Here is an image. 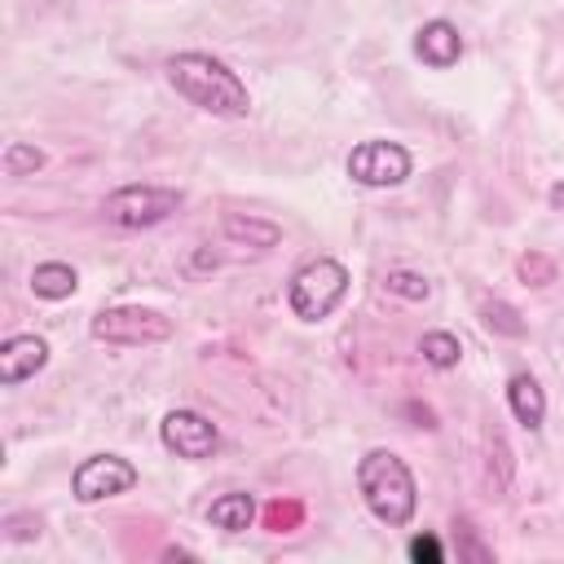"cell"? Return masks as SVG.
Masks as SVG:
<instances>
[{"label":"cell","instance_id":"cell-1","mask_svg":"<svg viewBox=\"0 0 564 564\" xmlns=\"http://www.w3.org/2000/svg\"><path fill=\"white\" fill-rule=\"evenodd\" d=\"M167 84L198 110L216 119H242L251 110L247 84L212 53H176L167 57Z\"/></svg>","mask_w":564,"mask_h":564},{"label":"cell","instance_id":"cell-11","mask_svg":"<svg viewBox=\"0 0 564 564\" xmlns=\"http://www.w3.org/2000/svg\"><path fill=\"white\" fill-rule=\"evenodd\" d=\"M507 405H511L516 423H524L529 432H538L542 419H546V397H542V388H538L533 375H511V383H507Z\"/></svg>","mask_w":564,"mask_h":564},{"label":"cell","instance_id":"cell-9","mask_svg":"<svg viewBox=\"0 0 564 564\" xmlns=\"http://www.w3.org/2000/svg\"><path fill=\"white\" fill-rule=\"evenodd\" d=\"M48 366V344L40 335H9L0 344V383L4 388H18L26 383L31 375H40Z\"/></svg>","mask_w":564,"mask_h":564},{"label":"cell","instance_id":"cell-21","mask_svg":"<svg viewBox=\"0 0 564 564\" xmlns=\"http://www.w3.org/2000/svg\"><path fill=\"white\" fill-rule=\"evenodd\" d=\"M551 203H555V207H564V185H555V189H551Z\"/></svg>","mask_w":564,"mask_h":564},{"label":"cell","instance_id":"cell-17","mask_svg":"<svg viewBox=\"0 0 564 564\" xmlns=\"http://www.w3.org/2000/svg\"><path fill=\"white\" fill-rule=\"evenodd\" d=\"M480 317H485L489 330H498V335H507V339H520V335H524V322H520V313H516L507 300H485Z\"/></svg>","mask_w":564,"mask_h":564},{"label":"cell","instance_id":"cell-18","mask_svg":"<svg viewBox=\"0 0 564 564\" xmlns=\"http://www.w3.org/2000/svg\"><path fill=\"white\" fill-rule=\"evenodd\" d=\"M383 286L392 291V295H401V300H427V278H419V273H405V269H397V273H388L383 278Z\"/></svg>","mask_w":564,"mask_h":564},{"label":"cell","instance_id":"cell-20","mask_svg":"<svg viewBox=\"0 0 564 564\" xmlns=\"http://www.w3.org/2000/svg\"><path fill=\"white\" fill-rule=\"evenodd\" d=\"M410 560H427V564H441L445 560V551H441V542L432 538V533H419V538H410Z\"/></svg>","mask_w":564,"mask_h":564},{"label":"cell","instance_id":"cell-13","mask_svg":"<svg viewBox=\"0 0 564 564\" xmlns=\"http://www.w3.org/2000/svg\"><path fill=\"white\" fill-rule=\"evenodd\" d=\"M75 286H79V278L62 260H44V264L31 269V291L40 300H66V295H75Z\"/></svg>","mask_w":564,"mask_h":564},{"label":"cell","instance_id":"cell-2","mask_svg":"<svg viewBox=\"0 0 564 564\" xmlns=\"http://www.w3.org/2000/svg\"><path fill=\"white\" fill-rule=\"evenodd\" d=\"M357 489L370 507V516L388 529H401L414 520L419 507V485L414 471L405 467V458H397L392 449H366L357 463Z\"/></svg>","mask_w":564,"mask_h":564},{"label":"cell","instance_id":"cell-19","mask_svg":"<svg viewBox=\"0 0 564 564\" xmlns=\"http://www.w3.org/2000/svg\"><path fill=\"white\" fill-rule=\"evenodd\" d=\"M520 278H524V286H546L551 278H555V264L546 260V256H520Z\"/></svg>","mask_w":564,"mask_h":564},{"label":"cell","instance_id":"cell-16","mask_svg":"<svg viewBox=\"0 0 564 564\" xmlns=\"http://www.w3.org/2000/svg\"><path fill=\"white\" fill-rule=\"evenodd\" d=\"M44 167V150L40 145H26V141H9L4 145V172L9 176H35Z\"/></svg>","mask_w":564,"mask_h":564},{"label":"cell","instance_id":"cell-10","mask_svg":"<svg viewBox=\"0 0 564 564\" xmlns=\"http://www.w3.org/2000/svg\"><path fill=\"white\" fill-rule=\"evenodd\" d=\"M414 57H419L423 66H432V70H449V66L463 57V35H458V26L445 22V18L423 22L419 35H414Z\"/></svg>","mask_w":564,"mask_h":564},{"label":"cell","instance_id":"cell-5","mask_svg":"<svg viewBox=\"0 0 564 564\" xmlns=\"http://www.w3.org/2000/svg\"><path fill=\"white\" fill-rule=\"evenodd\" d=\"M176 207H181V189H167V185H119L101 203L106 220L119 229H150L167 220Z\"/></svg>","mask_w":564,"mask_h":564},{"label":"cell","instance_id":"cell-4","mask_svg":"<svg viewBox=\"0 0 564 564\" xmlns=\"http://www.w3.org/2000/svg\"><path fill=\"white\" fill-rule=\"evenodd\" d=\"M88 330H93V339H101V344L141 348V344H163V339H172V317H163L159 308L119 304V308H101Z\"/></svg>","mask_w":564,"mask_h":564},{"label":"cell","instance_id":"cell-3","mask_svg":"<svg viewBox=\"0 0 564 564\" xmlns=\"http://www.w3.org/2000/svg\"><path fill=\"white\" fill-rule=\"evenodd\" d=\"M348 295V269L330 256H317L308 264H300L286 282V304L300 322H326Z\"/></svg>","mask_w":564,"mask_h":564},{"label":"cell","instance_id":"cell-14","mask_svg":"<svg viewBox=\"0 0 564 564\" xmlns=\"http://www.w3.org/2000/svg\"><path fill=\"white\" fill-rule=\"evenodd\" d=\"M220 229H225V238L247 242V247H273V242L282 238V229H278L273 220H256V216H238V212H229V216L220 220Z\"/></svg>","mask_w":564,"mask_h":564},{"label":"cell","instance_id":"cell-7","mask_svg":"<svg viewBox=\"0 0 564 564\" xmlns=\"http://www.w3.org/2000/svg\"><path fill=\"white\" fill-rule=\"evenodd\" d=\"M137 485V467L119 454H93L75 467L70 476V489L79 502H101V498H115V494H128Z\"/></svg>","mask_w":564,"mask_h":564},{"label":"cell","instance_id":"cell-12","mask_svg":"<svg viewBox=\"0 0 564 564\" xmlns=\"http://www.w3.org/2000/svg\"><path fill=\"white\" fill-rule=\"evenodd\" d=\"M207 520H212L216 529H225V533H242V529H251V520H256V498L242 494V489L220 494V498L207 507Z\"/></svg>","mask_w":564,"mask_h":564},{"label":"cell","instance_id":"cell-15","mask_svg":"<svg viewBox=\"0 0 564 564\" xmlns=\"http://www.w3.org/2000/svg\"><path fill=\"white\" fill-rule=\"evenodd\" d=\"M419 352H423L427 366H436V370H454L458 357H463V344H458V335H449V330H427V335L419 339Z\"/></svg>","mask_w":564,"mask_h":564},{"label":"cell","instance_id":"cell-8","mask_svg":"<svg viewBox=\"0 0 564 564\" xmlns=\"http://www.w3.org/2000/svg\"><path fill=\"white\" fill-rule=\"evenodd\" d=\"M159 436H163V445H167L176 458H189V463L212 458V454L220 449V432H216V423L203 419L198 410H172V414H163Z\"/></svg>","mask_w":564,"mask_h":564},{"label":"cell","instance_id":"cell-6","mask_svg":"<svg viewBox=\"0 0 564 564\" xmlns=\"http://www.w3.org/2000/svg\"><path fill=\"white\" fill-rule=\"evenodd\" d=\"M410 167H414V159L401 141H361L348 154V176L366 189H392L410 176Z\"/></svg>","mask_w":564,"mask_h":564}]
</instances>
